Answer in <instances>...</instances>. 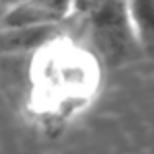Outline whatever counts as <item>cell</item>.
<instances>
[{
	"instance_id": "2",
	"label": "cell",
	"mask_w": 154,
	"mask_h": 154,
	"mask_svg": "<svg viewBox=\"0 0 154 154\" xmlns=\"http://www.w3.org/2000/svg\"><path fill=\"white\" fill-rule=\"evenodd\" d=\"M78 10L86 16L96 45L109 60L129 57L135 47H139L125 2L78 4Z\"/></svg>"
},
{
	"instance_id": "1",
	"label": "cell",
	"mask_w": 154,
	"mask_h": 154,
	"mask_svg": "<svg viewBox=\"0 0 154 154\" xmlns=\"http://www.w3.org/2000/svg\"><path fill=\"white\" fill-rule=\"evenodd\" d=\"M35 105L39 111L68 115L98 86V66L88 53L55 39L39 49L35 66Z\"/></svg>"
},
{
	"instance_id": "4",
	"label": "cell",
	"mask_w": 154,
	"mask_h": 154,
	"mask_svg": "<svg viewBox=\"0 0 154 154\" xmlns=\"http://www.w3.org/2000/svg\"><path fill=\"white\" fill-rule=\"evenodd\" d=\"M139 47H154V2H127Z\"/></svg>"
},
{
	"instance_id": "3",
	"label": "cell",
	"mask_w": 154,
	"mask_h": 154,
	"mask_svg": "<svg viewBox=\"0 0 154 154\" xmlns=\"http://www.w3.org/2000/svg\"><path fill=\"white\" fill-rule=\"evenodd\" d=\"M78 4L72 2H20L4 14L2 29H26V27L60 26L64 20L72 18Z\"/></svg>"
}]
</instances>
